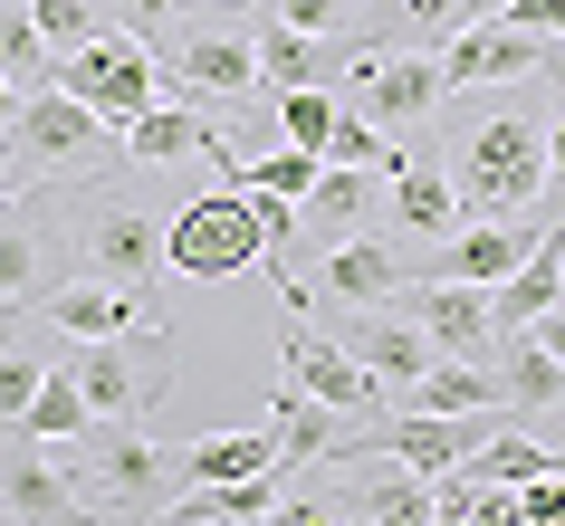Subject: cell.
I'll use <instances>...</instances> for the list:
<instances>
[{
    "mask_svg": "<svg viewBox=\"0 0 565 526\" xmlns=\"http://www.w3.org/2000/svg\"><path fill=\"white\" fill-rule=\"evenodd\" d=\"M450 192L460 221H527L546 192V125L527 106H479L450 125Z\"/></svg>",
    "mask_w": 565,
    "mask_h": 526,
    "instance_id": "6da1fadb",
    "label": "cell"
},
{
    "mask_svg": "<svg viewBox=\"0 0 565 526\" xmlns=\"http://www.w3.org/2000/svg\"><path fill=\"white\" fill-rule=\"evenodd\" d=\"M49 450H58V469L96 497V507H116V517H153V507L182 489L173 450H163L145 421H87L77 440H49Z\"/></svg>",
    "mask_w": 565,
    "mask_h": 526,
    "instance_id": "7a4b0ae2",
    "label": "cell"
},
{
    "mask_svg": "<svg viewBox=\"0 0 565 526\" xmlns=\"http://www.w3.org/2000/svg\"><path fill=\"white\" fill-rule=\"evenodd\" d=\"M0 153H10L20 173L77 182V173H96V163H125V135H116V125H96L77 96L39 87L30 106H10V125H0Z\"/></svg>",
    "mask_w": 565,
    "mask_h": 526,
    "instance_id": "3957f363",
    "label": "cell"
},
{
    "mask_svg": "<svg viewBox=\"0 0 565 526\" xmlns=\"http://www.w3.org/2000/svg\"><path fill=\"white\" fill-rule=\"evenodd\" d=\"M49 87L77 96L96 125H116V135H125L145 106H163V58H153L135 30H96L87 49H67V58L49 67Z\"/></svg>",
    "mask_w": 565,
    "mask_h": 526,
    "instance_id": "277c9868",
    "label": "cell"
},
{
    "mask_svg": "<svg viewBox=\"0 0 565 526\" xmlns=\"http://www.w3.org/2000/svg\"><path fill=\"white\" fill-rule=\"evenodd\" d=\"M345 106H355L374 135H422V125L450 106L441 58H431V49H355V58H345Z\"/></svg>",
    "mask_w": 565,
    "mask_h": 526,
    "instance_id": "5b68a950",
    "label": "cell"
},
{
    "mask_svg": "<svg viewBox=\"0 0 565 526\" xmlns=\"http://www.w3.org/2000/svg\"><path fill=\"white\" fill-rule=\"evenodd\" d=\"M259 259H268V239H259L249 192H202V202H182L163 221V268H182V278H239Z\"/></svg>",
    "mask_w": 565,
    "mask_h": 526,
    "instance_id": "8992f818",
    "label": "cell"
},
{
    "mask_svg": "<svg viewBox=\"0 0 565 526\" xmlns=\"http://www.w3.org/2000/svg\"><path fill=\"white\" fill-rule=\"evenodd\" d=\"M77 268L106 278V288H125V297H153L163 288V221L145 202H125V192L87 202V221H77Z\"/></svg>",
    "mask_w": 565,
    "mask_h": 526,
    "instance_id": "52a82bcc",
    "label": "cell"
},
{
    "mask_svg": "<svg viewBox=\"0 0 565 526\" xmlns=\"http://www.w3.org/2000/svg\"><path fill=\"white\" fill-rule=\"evenodd\" d=\"M0 431H20V421H0ZM0 507H10V526H106V507L58 469L49 440L30 450V431H20V450H0Z\"/></svg>",
    "mask_w": 565,
    "mask_h": 526,
    "instance_id": "ba28073f",
    "label": "cell"
},
{
    "mask_svg": "<svg viewBox=\"0 0 565 526\" xmlns=\"http://www.w3.org/2000/svg\"><path fill=\"white\" fill-rule=\"evenodd\" d=\"M163 96H182V106H249V96H268L259 87V49L239 30H182V49H173V67H163Z\"/></svg>",
    "mask_w": 565,
    "mask_h": 526,
    "instance_id": "9c48e42d",
    "label": "cell"
},
{
    "mask_svg": "<svg viewBox=\"0 0 565 526\" xmlns=\"http://www.w3.org/2000/svg\"><path fill=\"white\" fill-rule=\"evenodd\" d=\"M431 58H441V87L450 96H460V87H518V77H536V67L556 58V39L508 30L499 10H489V20H470V30H450Z\"/></svg>",
    "mask_w": 565,
    "mask_h": 526,
    "instance_id": "30bf717a",
    "label": "cell"
},
{
    "mask_svg": "<svg viewBox=\"0 0 565 526\" xmlns=\"http://www.w3.org/2000/svg\"><path fill=\"white\" fill-rule=\"evenodd\" d=\"M278 374L298 383V393H317L327 411H345V421H364V411L384 402V383L364 374V364L335 345L327 325H307V316H288V335H278Z\"/></svg>",
    "mask_w": 565,
    "mask_h": 526,
    "instance_id": "8fae6325",
    "label": "cell"
},
{
    "mask_svg": "<svg viewBox=\"0 0 565 526\" xmlns=\"http://www.w3.org/2000/svg\"><path fill=\"white\" fill-rule=\"evenodd\" d=\"M327 335L355 354L384 393H413V383L431 374V335H422L413 316H393V307H327Z\"/></svg>",
    "mask_w": 565,
    "mask_h": 526,
    "instance_id": "7c38bea8",
    "label": "cell"
},
{
    "mask_svg": "<svg viewBox=\"0 0 565 526\" xmlns=\"http://www.w3.org/2000/svg\"><path fill=\"white\" fill-rule=\"evenodd\" d=\"M58 278V230H49V202H39L30 182L0 202V307H49Z\"/></svg>",
    "mask_w": 565,
    "mask_h": 526,
    "instance_id": "4fadbf2b",
    "label": "cell"
},
{
    "mask_svg": "<svg viewBox=\"0 0 565 526\" xmlns=\"http://www.w3.org/2000/svg\"><path fill=\"white\" fill-rule=\"evenodd\" d=\"M317 288H327V307H384V297L413 288V249L393 230H355V239H335L327 259H317Z\"/></svg>",
    "mask_w": 565,
    "mask_h": 526,
    "instance_id": "5bb4252c",
    "label": "cell"
},
{
    "mask_svg": "<svg viewBox=\"0 0 565 526\" xmlns=\"http://www.w3.org/2000/svg\"><path fill=\"white\" fill-rule=\"evenodd\" d=\"M49 335H67V345H106V335H163V307L153 297H125L106 288V278H67V288H49Z\"/></svg>",
    "mask_w": 565,
    "mask_h": 526,
    "instance_id": "9a60e30c",
    "label": "cell"
},
{
    "mask_svg": "<svg viewBox=\"0 0 565 526\" xmlns=\"http://www.w3.org/2000/svg\"><path fill=\"white\" fill-rule=\"evenodd\" d=\"M499 0H355L345 10V39L355 49H441L450 30L489 20Z\"/></svg>",
    "mask_w": 565,
    "mask_h": 526,
    "instance_id": "2e32d148",
    "label": "cell"
},
{
    "mask_svg": "<svg viewBox=\"0 0 565 526\" xmlns=\"http://www.w3.org/2000/svg\"><path fill=\"white\" fill-rule=\"evenodd\" d=\"M536 239H546V221H460V230L431 249V259H413V278H460V288H499L508 268L527 259Z\"/></svg>",
    "mask_w": 565,
    "mask_h": 526,
    "instance_id": "e0dca14e",
    "label": "cell"
},
{
    "mask_svg": "<svg viewBox=\"0 0 565 526\" xmlns=\"http://www.w3.org/2000/svg\"><path fill=\"white\" fill-rule=\"evenodd\" d=\"M489 431H499V411H403V421H393V431H374L364 450L403 460L413 479H441V469H460Z\"/></svg>",
    "mask_w": 565,
    "mask_h": 526,
    "instance_id": "ac0fdd59",
    "label": "cell"
},
{
    "mask_svg": "<svg viewBox=\"0 0 565 526\" xmlns=\"http://www.w3.org/2000/svg\"><path fill=\"white\" fill-rule=\"evenodd\" d=\"M58 374L77 383L87 421H135V411H145V393H153V364L135 354V335H106V345H67Z\"/></svg>",
    "mask_w": 565,
    "mask_h": 526,
    "instance_id": "d6986e66",
    "label": "cell"
},
{
    "mask_svg": "<svg viewBox=\"0 0 565 526\" xmlns=\"http://www.w3.org/2000/svg\"><path fill=\"white\" fill-rule=\"evenodd\" d=\"M413 325L431 335V354H460V364H489L499 354L489 288H460V278H413Z\"/></svg>",
    "mask_w": 565,
    "mask_h": 526,
    "instance_id": "ffe728a7",
    "label": "cell"
},
{
    "mask_svg": "<svg viewBox=\"0 0 565 526\" xmlns=\"http://www.w3.org/2000/svg\"><path fill=\"white\" fill-rule=\"evenodd\" d=\"M384 230H413V239L460 230V192L422 144H393V163H384Z\"/></svg>",
    "mask_w": 565,
    "mask_h": 526,
    "instance_id": "44dd1931",
    "label": "cell"
},
{
    "mask_svg": "<svg viewBox=\"0 0 565 526\" xmlns=\"http://www.w3.org/2000/svg\"><path fill=\"white\" fill-rule=\"evenodd\" d=\"M259 87L268 96H288V87H335L345 77V58H355V39H307V30H288V20H259Z\"/></svg>",
    "mask_w": 565,
    "mask_h": 526,
    "instance_id": "7402d4cb",
    "label": "cell"
},
{
    "mask_svg": "<svg viewBox=\"0 0 565 526\" xmlns=\"http://www.w3.org/2000/svg\"><path fill=\"white\" fill-rule=\"evenodd\" d=\"M268 440H278V469H288V479L317 469V460H355V440L335 431V411L317 402V393H298V383L268 393Z\"/></svg>",
    "mask_w": 565,
    "mask_h": 526,
    "instance_id": "603a6c76",
    "label": "cell"
},
{
    "mask_svg": "<svg viewBox=\"0 0 565 526\" xmlns=\"http://www.w3.org/2000/svg\"><path fill=\"white\" fill-rule=\"evenodd\" d=\"M374 182L384 173H355V163H327V173L307 182V202H298V230L307 239H355V230H374V202H384V192H374Z\"/></svg>",
    "mask_w": 565,
    "mask_h": 526,
    "instance_id": "cb8c5ba5",
    "label": "cell"
},
{
    "mask_svg": "<svg viewBox=\"0 0 565 526\" xmlns=\"http://www.w3.org/2000/svg\"><path fill=\"white\" fill-rule=\"evenodd\" d=\"M355 489H345V507H355L364 526H431V479H413L403 460H384V450H364L355 440Z\"/></svg>",
    "mask_w": 565,
    "mask_h": 526,
    "instance_id": "d4e9b609",
    "label": "cell"
},
{
    "mask_svg": "<svg viewBox=\"0 0 565 526\" xmlns=\"http://www.w3.org/2000/svg\"><path fill=\"white\" fill-rule=\"evenodd\" d=\"M259 469H278V440L268 431H211L192 450H173L182 489H231V479H259Z\"/></svg>",
    "mask_w": 565,
    "mask_h": 526,
    "instance_id": "484cf974",
    "label": "cell"
},
{
    "mask_svg": "<svg viewBox=\"0 0 565 526\" xmlns=\"http://www.w3.org/2000/svg\"><path fill=\"white\" fill-rule=\"evenodd\" d=\"M489 374H499V393H508V411H556L565 402V364L546 345H536V335H499V354H489Z\"/></svg>",
    "mask_w": 565,
    "mask_h": 526,
    "instance_id": "4316f807",
    "label": "cell"
},
{
    "mask_svg": "<svg viewBox=\"0 0 565 526\" xmlns=\"http://www.w3.org/2000/svg\"><path fill=\"white\" fill-rule=\"evenodd\" d=\"M221 125L202 116V106H182V96H163V106H145V116L125 125V163H182V153H202Z\"/></svg>",
    "mask_w": 565,
    "mask_h": 526,
    "instance_id": "83f0119b",
    "label": "cell"
},
{
    "mask_svg": "<svg viewBox=\"0 0 565 526\" xmlns=\"http://www.w3.org/2000/svg\"><path fill=\"white\" fill-rule=\"evenodd\" d=\"M556 297H565V278H556V230H546L527 259H518L499 288H489V316H499V335H518V325H536Z\"/></svg>",
    "mask_w": 565,
    "mask_h": 526,
    "instance_id": "f1b7e54d",
    "label": "cell"
},
{
    "mask_svg": "<svg viewBox=\"0 0 565 526\" xmlns=\"http://www.w3.org/2000/svg\"><path fill=\"white\" fill-rule=\"evenodd\" d=\"M413 411H499L508 421V393L489 364H460V354H431V374L413 383Z\"/></svg>",
    "mask_w": 565,
    "mask_h": 526,
    "instance_id": "f546056e",
    "label": "cell"
},
{
    "mask_svg": "<svg viewBox=\"0 0 565 526\" xmlns=\"http://www.w3.org/2000/svg\"><path fill=\"white\" fill-rule=\"evenodd\" d=\"M460 469H470V479H489V489H527V479H546V469H565V460H556V450H536L527 431H508V421H499V431L479 440Z\"/></svg>",
    "mask_w": 565,
    "mask_h": 526,
    "instance_id": "4dcf8cb0",
    "label": "cell"
},
{
    "mask_svg": "<svg viewBox=\"0 0 565 526\" xmlns=\"http://www.w3.org/2000/svg\"><path fill=\"white\" fill-rule=\"evenodd\" d=\"M49 67H58V58H49V39L30 30V0H0V77L39 96V87H49Z\"/></svg>",
    "mask_w": 565,
    "mask_h": 526,
    "instance_id": "1f68e13d",
    "label": "cell"
},
{
    "mask_svg": "<svg viewBox=\"0 0 565 526\" xmlns=\"http://www.w3.org/2000/svg\"><path fill=\"white\" fill-rule=\"evenodd\" d=\"M327 173V153H249V163H239V182L231 192H268V202H307V182Z\"/></svg>",
    "mask_w": 565,
    "mask_h": 526,
    "instance_id": "d6a6232c",
    "label": "cell"
},
{
    "mask_svg": "<svg viewBox=\"0 0 565 526\" xmlns=\"http://www.w3.org/2000/svg\"><path fill=\"white\" fill-rule=\"evenodd\" d=\"M268 116H278V135L298 153H327L335 135V87H288V96H268Z\"/></svg>",
    "mask_w": 565,
    "mask_h": 526,
    "instance_id": "836d02e7",
    "label": "cell"
},
{
    "mask_svg": "<svg viewBox=\"0 0 565 526\" xmlns=\"http://www.w3.org/2000/svg\"><path fill=\"white\" fill-rule=\"evenodd\" d=\"M536 77H556V116H546V192H536V211H546V230H565V39H556V58L536 67ZM527 211V221H536Z\"/></svg>",
    "mask_w": 565,
    "mask_h": 526,
    "instance_id": "e575fe53",
    "label": "cell"
},
{
    "mask_svg": "<svg viewBox=\"0 0 565 526\" xmlns=\"http://www.w3.org/2000/svg\"><path fill=\"white\" fill-rule=\"evenodd\" d=\"M20 431H30V440H77V431H87V402H77V383H67L58 364H49V383L30 393V411H20Z\"/></svg>",
    "mask_w": 565,
    "mask_h": 526,
    "instance_id": "d590c367",
    "label": "cell"
},
{
    "mask_svg": "<svg viewBox=\"0 0 565 526\" xmlns=\"http://www.w3.org/2000/svg\"><path fill=\"white\" fill-rule=\"evenodd\" d=\"M30 30L49 39V58H67V49H87L106 30V0H30Z\"/></svg>",
    "mask_w": 565,
    "mask_h": 526,
    "instance_id": "8d00e7d4",
    "label": "cell"
},
{
    "mask_svg": "<svg viewBox=\"0 0 565 526\" xmlns=\"http://www.w3.org/2000/svg\"><path fill=\"white\" fill-rule=\"evenodd\" d=\"M39 383H49V354H39L30 335H0V421H20Z\"/></svg>",
    "mask_w": 565,
    "mask_h": 526,
    "instance_id": "74e56055",
    "label": "cell"
},
{
    "mask_svg": "<svg viewBox=\"0 0 565 526\" xmlns=\"http://www.w3.org/2000/svg\"><path fill=\"white\" fill-rule=\"evenodd\" d=\"M327 163H355V173H384V163H393V135H374V125H364L355 106H335V135H327Z\"/></svg>",
    "mask_w": 565,
    "mask_h": 526,
    "instance_id": "f35d334b",
    "label": "cell"
},
{
    "mask_svg": "<svg viewBox=\"0 0 565 526\" xmlns=\"http://www.w3.org/2000/svg\"><path fill=\"white\" fill-rule=\"evenodd\" d=\"M259 526H355V507H345V489H278Z\"/></svg>",
    "mask_w": 565,
    "mask_h": 526,
    "instance_id": "ab89813d",
    "label": "cell"
},
{
    "mask_svg": "<svg viewBox=\"0 0 565 526\" xmlns=\"http://www.w3.org/2000/svg\"><path fill=\"white\" fill-rule=\"evenodd\" d=\"M345 10H355V0H268V20H288V30H307V39H345Z\"/></svg>",
    "mask_w": 565,
    "mask_h": 526,
    "instance_id": "60d3db41",
    "label": "cell"
},
{
    "mask_svg": "<svg viewBox=\"0 0 565 526\" xmlns=\"http://www.w3.org/2000/svg\"><path fill=\"white\" fill-rule=\"evenodd\" d=\"M518 507H527V526H565V469L527 479V489H518Z\"/></svg>",
    "mask_w": 565,
    "mask_h": 526,
    "instance_id": "b9f144b4",
    "label": "cell"
},
{
    "mask_svg": "<svg viewBox=\"0 0 565 526\" xmlns=\"http://www.w3.org/2000/svg\"><path fill=\"white\" fill-rule=\"evenodd\" d=\"M508 30H536V39H565V0H499Z\"/></svg>",
    "mask_w": 565,
    "mask_h": 526,
    "instance_id": "7bdbcfd3",
    "label": "cell"
},
{
    "mask_svg": "<svg viewBox=\"0 0 565 526\" xmlns=\"http://www.w3.org/2000/svg\"><path fill=\"white\" fill-rule=\"evenodd\" d=\"M116 10H125V30H135V39H153V30H173V20H182V0H116Z\"/></svg>",
    "mask_w": 565,
    "mask_h": 526,
    "instance_id": "ee69618b",
    "label": "cell"
},
{
    "mask_svg": "<svg viewBox=\"0 0 565 526\" xmlns=\"http://www.w3.org/2000/svg\"><path fill=\"white\" fill-rule=\"evenodd\" d=\"M518 335H536V345H546V354H556V364H565V297H556V307H546V316H536V325H518Z\"/></svg>",
    "mask_w": 565,
    "mask_h": 526,
    "instance_id": "f6af8a7d",
    "label": "cell"
},
{
    "mask_svg": "<svg viewBox=\"0 0 565 526\" xmlns=\"http://www.w3.org/2000/svg\"><path fill=\"white\" fill-rule=\"evenodd\" d=\"M10 106H20V87H10V77H0V116H10Z\"/></svg>",
    "mask_w": 565,
    "mask_h": 526,
    "instance_id": "bcb514c9",
    "label": "cell"
},
{
    "mask_svg": "<svg viewBox=\"0 0 565 526\" xmlns=\"http://www.w3.org/2000/svg\"><path fill=\"white\" fill-rule=\"evenodd\" d=\"M556 278H565V230H556Z\"/></svg>",
    "mask_w": 565,
    "mask_h": 526,
    "instance_id": "7dc6e473",
    "label": "cell"
},
{
    "mask_svg": "<svg viewBox=\"0 0 565 526\" xmlns=\"http://www.w3.org/2000/svg\"><path fill=\"white\" fill-rule=\"evenodd\" d=\"M546 421H565V402H556V411H546Z\"/></svg>",
    "mask_w": 565,
    "mask_h": 526,
    "instance_id": "c3c4849f",
    "label": "cell"
},
{
    "mask_svg": "<svg viewBox=\"0 0 565 526\" xmlns=\"http://www.w3.org/2000/svg\"><path fill=\"white\" fill-rule=\"evenodd\" d=\"M145 526H173V517H145Z\"/></svg>",
    "mask_w": 565,
    "mask_h": 526,
    "instance_id": "681fc988",
    "label": "cell"
},
{
    "mask_svg": "<svg viewBox=\"0 0 565 526\" xmlns=\"http://www.w3.org/2000/svg\"><path fill=\"white\" fill-rule=\"evenodd\" d=\"M0 202H10V182H0Z\"/></svg>",
    "mask_w": 565,
    "mask_h": 526,
    "instance_id": "f907efd6",
    "label": "cell"
},
{
    "mask_svg": "<svg viewBox=\"0 0 565 526\" xmlns=\"http://www.w3.org/2000/svg\"><path fill=\"white\" fill-rule=\"evenodd\" d=\"M0 526H10V507H0Z\"/></svg>",
    "mask_w": 565,
    "mask_h": 526,
    "instance_id": "816d5d0a",
    "label": "cell"
},
{
    "mask_svg": "<svg viewBox=\"0 0 565 526\" xmlns=\"http://www.w3.org/2000/svg\"><path fill=\"white\" fill-rule=\"evenodd\" d=\"M0 125H10V116H0Z\"/></svg>",
    "mask_w": 565,
    "mask_h": 526,
    "instance_id": "f5cc1de1",
    "label": "cell"
}]
</instances>
